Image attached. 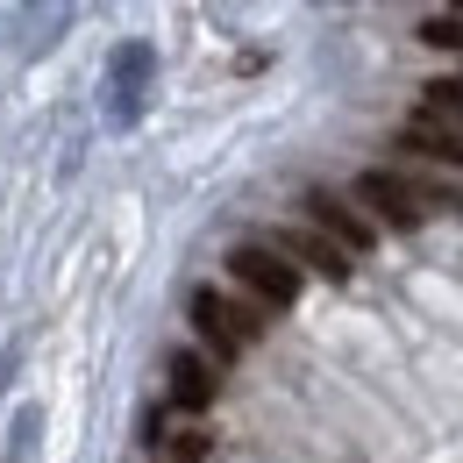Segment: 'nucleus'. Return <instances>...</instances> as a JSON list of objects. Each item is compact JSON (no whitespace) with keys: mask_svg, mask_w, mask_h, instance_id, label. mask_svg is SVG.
<instances>
[{"mask_svg":"<svg viewBox=\"0 0 463 463\" xmlns=\"http://www.w3.org/2000/svg\"><path fill=\"white\" fill-rule=\"evenodd\" d=\"M229 279L250 292V307H264V314H286L292 299H299V271H292L271 242H235L229 250Z\"/></svg>","mask_w":463,"mask_h":463,"instance_id":"1","label":"nucleus"},{"mask_svg":"<svg viewBox=\"0 0 463 463\" xmlns=\"http://www.w3.org/2000/svg\"><path fill=\"white\" fill-rule=\"evenodd\" d=\"M150 79H157V51L136 36V43H115L108 58V121L115 128H136L143 100H150Z\"/></svg>","mask_w":463,"mask_h":463,"instance_id":"2","label":"nucleus"},{"mask_svg":"<svg viewBox=\"0 0 463 463\" xmlns=\"http://www.w3.org/2000/svg\"><path fill=\"white\" fill-rule=\"evenodd\" d=\"M299 207H307V229L321 235V242H335L349 264H356V257H371L378 229H371V222H364V214L349 207L343 193H328V185H307V193H299Z\"/></svg>","mask_w":463,"mask_h":463,"instance_id":"3","label":"nucleus"},{"mask_svg":"<svg viewBox=\"0 0 463 463\" xmlns=\"http://www.w3.org/2000/svg\"><path fill=\"white\" fill-rule=\"evenodd\" d=\"M356 207H371V214H378L392 235H413L420 222H428V207L413 200V185H406L400 172H385V165L356 172ZM371 214H364V222H371Z\"/></svg>","mask_w":463,"mask_h":463,"instance_id":"4","label":"nucleus"},{"mask_svg":"<svg viewBox=\"0 0 463 463\" xmlns=\"http://www.w3.org/2000/svg\"><path fill=\"white\" fill-rule=\"evenodd\" d=\"M214 392H222V378H214L207 356H193V349H172V356H165V400H172L178 413H207Z\"/></svg>","mask_w":463,"mask_h":463,"instance_id":"5","label":"nucleus"},{"mask_svg":"<svg viewBox=\"0 0 463 463\" xmlns=\"http://www.w3.org/2000/svg\"><path fill=\"white\" fill-rule=\"evenodd\" d=\"M400 157L413 165H435V172H457L463 178V128H442L435 115H413L400 128Z\"/></svg>","mask_w":463,"mask_h":463,"instance_id":"6","label":"nucleus"},{"mask_svg":"<svg viewBox=\"0 0 463 463\" xmlns=\"http://www.w3.org/2000/svg\"><path fill=\"white\" fill-rule=\"evenodd\" d=\"M271 250L286 257L292 271H299V264H307V271H321L328 286H343L349 271H356V264H349L343 250H335V242H321V235H314V229H279V235H271Z\"/></svg>","mask_w":463,"mask_h":463,"instance_id":"7","label":"nucleus"},{"mask_svg":"<svg viewBox=\"0 0 463 463\" xmlns=\"http://www.w3.org/2000/svg\"><path fill=\"white\" fill-rule=\"evenodd\" d=\"M207 292V307H214V321L235 335V349H250L257 335H264V307H250V299H229V292H214V286H200Z\"/></svg>","mask_w":463,"mask_h":463,"instance_id":"8","label":"nucleus"},{"mask_svg":"<svg viewBox=\"0 0 463 463\" xmlns=\"http://www.w3.org/2000/svg\"><path fill=\"white\" fill-rule=\"evenodd\" d=\"M185 314H193V335H200V343L214 349V364H235V356H242V349H235V335L222 328V321H214V307H207V292H193V307H185Z\"/></svg>","mask_w":463,"mask_h":463,"instance_id":"9","label":"nucleus"},{"mask_svg":"<svg viewBox=\"0 0 463 463\" xmlns=\"http://www.w3.org/2000/svg\"><path fill=\"white\" fill-rule=\"evenodd\" d=\"M420 93H428L420 115H435L442 128H463V79H435V86H420Z\"/></svg>","mask_w":463,"mask_h":463,"instance_id":"10","label":"nucleus"},{"mask_svg":"<svg viewBox=\"0 0 463 463\" xmlns=\"http://www.w3.org/2000/svg\"><path fill=\"white\" fill-rule=\"evenodd\" d=\"M420 43H435V51H463V14H428V22H420Z\"/></svg>","mask_w":463,"mask_h":463,"instance_id":"11","label":"nucleus"},{"mask_svg":"<svg viewBox=\"0 0 463 463\" xmlns=\"http://www.w3.org/2000/svg\"><path fill=\"white\" fill-rule=\"evenodd\" d=\"M165 449H172V463H207V435L200 428H178V435H165Z\"/></svg>","mask_w":463,"mask_h":463,"instance_id":"12","label":"nucleus"}]
</instances>
